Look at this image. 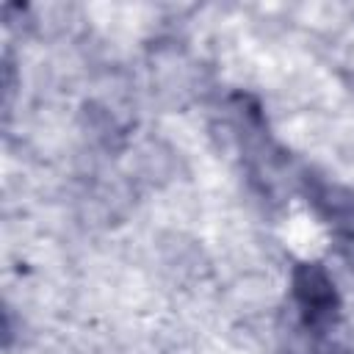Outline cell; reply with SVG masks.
Instances as JSON below:
<instances>
[{
  "label": "cell",
  "mask_w": 354,
  "mask_h": 354,
  "mask_svg": "<svg viewBox=\"0 0 354 354\" xmlns=\"http://www.w3.org/2000/svg\"><path fill=\"white\" fill-rule=\"evenodd\" d=\"M296 293L301 296L304 307L313 313H326L335 304V290L326 279V274L315 266H304L296 277Z\"/></svg>",
  "instance_id": "6da1fadb"
}]
</instances>
